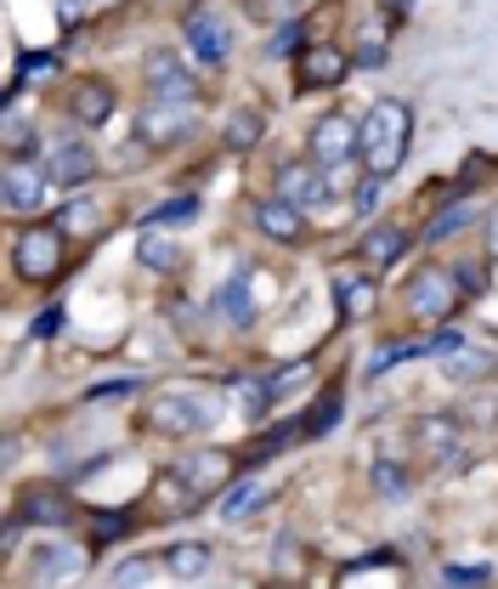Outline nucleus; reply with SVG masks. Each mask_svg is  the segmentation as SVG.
<instances>
[{
	"label": "nucleus",
	"mask_w": 498,
	"mask_h": 589,
	"mask_svg": "<svg viewBox=\"0 0 498 589\" xmlns=\"http://www.w3.org/2000/svg\"><path fill=\"white\" fill-rule=\"evenodd\" d=\"M193 136V103H154L136 120V142L142 147H176Z\"/></svg>",
	"instance_id": "11"
},
{
	"label": "nucleus",
	"mask_w": 498,
	"mask_h": 589,
	"mask_svg": "<svg viewBox=\"0 0 498 589\" xmlns=\"http://www.w3.org/2000/svg\"><path fill=\"white\" fill-rule=\"evenodd\" d=\"M0 136H7V154H23V147H29V125H23L18 108L7 114V131H0Z\"/></svg>",
	"instance_id": "34"
},
{
	"label": "nucleus",
	"mask_w": 498,
	"mask_h": 589,
	"mask_svg": "<svg viewBox=\"0 0 498 589\" xmlns=\"http://www.w3.org/2000/svg\"><path fill=\"white\" fill-rule=\"evenodd\" d=\"M96 533H103V538H120V533H125V516H103V521H96Z\"/></svg>",
	"instance_id": "38"
},
{
	"label": "nucleus",
	"mask_w": 498,
	"mask_h": 589,
	"mask_svg": "<svg viewBox=\"0 0 498 589\" xmlns=\"http://www.w3.org/2000/svg\"><path fill=\"white\" fill-rule=\"evenodd\" d=\"M227 471H232V459L227 454H216V448H198V454H181L176 459V494H181V505H193V499H205V494H221L227 487Z\"/></svg>",
	"instance_id": "7"
},
{
	"label": "nucleus",
	"mask_w": 498,
	"mask_h": 589,
	"mask_svg": "<svg viewBox=\"0 0 498 589\" xmlns=\"http://www.w3.org/2000/svg\"><path fill=\"white\" fill-rule=\"evenodd\" d=\"M256 499H267V482H238L232 494H221V516H227V521H238V516H243L249 505H256Z\"/></svg>",
	"instance_id": "27"
},
{
	"label": "nucleus",
	"mask_w": 498,
	"mask_h": 589,
	"mask_svg": "<svg viewBox=\"0 0 498 589\" xmlns=\"http://www.w3.org/2000/svg\"><path fill=\"white\" fill-rule=\"evenodd\" d=\"M58 227H63L69 238H91V232H103V205H96V199H69V205L58 210Z\"/></svg>",
	"instance_id": "19"
},
{
	"label": "nucleus",
	"mask_w": 498,
	"mask_h": 589,
	"mask_svg": "<svg viewBox=\"0 0 498 589\" xmlns=\"http://www.w3.org/2000/svg\"><path fill=\"white\" fill-rule=\"evenodd\" d=\"M492 369V352H470V347H459L454 358H447V374L454 380H476V374H487Z\"/></svg>",
	"instance_id": "28"
},
{
	"label": "nucleus",
	"mask_w": 498,
	"mask_h": 589,
	"mask_svg": "<svg viewBox=\"0 0 498 589\" xmlns=\"http://www.w3.org/2000/svg\"><path fill=\"white\" fill-rule=\"evenodd\" d=\"M261 131H267V120H261L256 108H232V114L221 120V142H227V147H238V154H243V147H256V142H261Z\"/></svg>",
	"instance_id": "20"
},
{
	"label": "nucleus",
	"mask_w": 498,
	"mask_h": 589,
	"mask_svg": "<svg viewBox=\"0 0 498 589\" xmlns=\"http://www.w3.org/2000/svg\"><path fill=\"white\" fill-rule=\"evenodd\" d=\"M142 80H147V91H154V103H198V74L187 69L181 52H170V45L147 52Z\"/></svg>",
	"instance_id": "4"
},
{
	"label": "nucleus",
	"mask_w": 498,
	"mask_h": 589,
	"mask_svg": "<svg viewBox=\"0 0 498 589\" xmlns=\"http://www.w3.org/2000/svg\"><path fill=\"white\" fill-rule=\"evenodd\" d=\"M278 193H283L289 205H301V210H323L329 193H334V182H329L323 165H283V170H278Z\"/></svg>",
	"instance_id": "12"
},
{
	"label": "nucleus",
	"mask_w": 498,
	"mask_h": 589,
	"mask_svg": "<svg viewBox=\"0 0 498 589\" xmlns=\"http://www.w3.org/2000/svg\"><path fill=\"white\" fill-rule=\"evenodd\" d=\"M147 414H154V425L170 431V436H193V431H210L221 420V403L205 397V391H193V385H176V391H159Z\"/></svg>",
	"instance_id": "3"
},
{
	"label": "nucleus",
	"mask_w": 498,
	"mask_h": 589,
	"mask_svg": "<svg viewBox=\"0 0 498 589\" xmlns=\"http://www.w3.org/2000/svg\"><path fill=\"white\" fill-rule=\"evenodd\" d=\"M487 250L498 256V216H492V227H487Z\"/></svg>",
	"instance_id": "40"
},
{
	"label": "nucleus",
	"mask_w": 498,
	"mask_h": 589,
	"mask_svg": "<svg viewBox=\"0 0 498 589\" xmlns=\"http://www.w3.org/2000/svg\"><path fill=\"white\" fill-rule=\"evenodd\" d=\"M52 69H58V58H29V63H23V80H40V74H52ZM23 80H18V85H23ZM18 85H12V96H18Z\"/></svg>",
	"instance_id": "37"
},
{
	"label": "nucleus",
	"mask_w": 498,
	"mask_h": 589,
	"mask_svg": "<svg viewBox=\"0 0 498 589\" xmlns=\"http://www.w3.org/2000/svg\"><path fill=\"white\" fill-rule=\"evenodd\" d=\"M165 567L181 578V583H198L210 572V545H170L165 550Z\"/></svg>",
	"instance_id": "21"
},
{
	"label": "nucleus",
	"mask_w": 498,
	"mask_h": 589,
	"mask_svg": "<svg viewBox=\"0 0 498 589\" xmlns=\"http://www.w3.org/2000/svg\"><path fill=\"white\" fill-rule=\"evenodd\" d=\"M261 7H267V12H283V18H289V12H301L307 0H261Z\"/></svg>",
	"instance_id": "39"
},
{
	"label": "nucleus",
	"mask_w": 498,
	"mask_h": 589,
	"mask_svg": "<svg viewBox=\"0 0 498 589\" xmlns=\"http://www.w3.org/2000/svg\"><path fill=\"white\" fill-rule=\"evenodd\" d=\"M181 34H187L198 63H227V52H232V29H227V12L221 7H193L187 23H181Z\"/></svg>",
	"instance_id": "8"
},
{
	"label": "nucleus",
	"mask_w": 498,
	"mask_h": 589,
	"mask_svg": "<svg viewBox=\"0 0 498 589\" xmlns=\"http://www.w3.org/2000/svg\"><path fill=\"white\" fill-rule=\"evenodd\" d=\"M408 250V232L403 227H374V232H363V244H357V256L374 267V272H385V267H396V256Z\"/></svg>",
	"instance_id": "17"
},
{
	"label": "nucleus",
	"mask_w": 498,
	"mask_h": 589,
	"mask_svg": "<svg viewBox=\"0 0 498 589\" xmlns=\"http://www.w3.org/2000/svg\"><path fill=\"white\" fill-rule=\"evenodd\" d=\"M256 227H261L272 244H301V238H307V210L289 205L283 193H272V199L256 205Z\"/></svg>",
	"instance_id": "14"
},
{
	"label": "nucleus",
	"mask_w": 498,
	"mask_h": 589,
	"mask_svg": "<svg viewBox=\"0 0 498 589\" xmlns=\"http://www.w3.org/2000/svg\"><path fill=\"white\" fill-rule=\"evenodd\" d=\"M465 347V334L459 329H442V334H430V340H419V358H436V363H447Z\"/></svg>",
	"instance_id": "30"
},
{
	"label": "nucleus",
	"mask_w": 498,
	"mask_h": 589,
	"mask_svg": "<svg viewBox=\"0 0 498 589\" xmlns=\"http://www.w3.org/2000/svg\"><path fill=\"white\" fill-rule=\"evenodd\" d=\"M447 583H492V567H447Z\"/></svg>",
	"instance_id": "35"
},
{
	"label": "nucleus",
	"mask_w": 498,
	"mask_h": 589,
	"mask_svg": "<svg viewBox=\"0 0 498 589\" xmlns=\"http://www.w3.org/2000/svg\"><path fill=\"white\" fill-rule=\"evenodd\" d=\"M301 80L307 85H340L345 80V52L340 45H307V58H301Z\"/></svg>",
	"instance_id": "18"
},
{
	"label": "nucleus",
	"mask_w": 498,
	"mask_h": 589,
	"mask_svg": "<svg viewBox=\"0 0 498 589\" xmlns=\"http://www.w3.org/2000/svg\"><path fill=\"white\" fill-rule=\"evenodd\" d=\"M272 294V278H256L249 267H238L221 289H216V312L232 323V329H249L256 323V312H261V301Z\"/></svg>",
	"instance_id": "5"
},
{
	"label": "nucleus",
	"mask_w": 498,
	"mask_h": 589,
	"mask_svg": "<svg viewBox=\"0 0 498 589\" xmlns=\"http://www.w3.org/2000/svg\"><path fill=\"white\" fill-rule=\"evenodd\" d=\"M193 221H198V199H193V193H181V199H165L159 210L142 216V227H193Z\"/></svg>",
	"instance_id": "24"
},
{
	"label": "nucleus",
	"mask_w": 498,
	"mask_h": 589,
	"mask_svg": "<svg viewBox=\"0 0 498 589\" xmlns=\"http://www.w3.org/2000/svg\"><path fill=\"white\" fill-rule=\"evenodd\" d=\"M136 261H142L147 272H176V267H181V244H176L165 227H142V238H136Z\"/></svg>",
	"instance_id": "16"
},
{
	"label": "nucleus",
	"mask_w": 498,
	"mask_h": 589,
	"mask_svg": "<svg viewBox=\"0 0 498 589\" xmlns=\"http://www.w3.org/2000/svg\"><path fill=\"white\" fill-rule=\"evenodd\" d=\"M374 494L380 499H408V471L396 465V459H380L374 465Z\"/></svg>",
	"instance_id": "26"
},
{
	"label": "nucleus",
	"mask_w": 498,
	"mask_h": 589,
	"mask_svg": "<svg viewBox=\"0 0 498 589\" xmlns=\"http://www.w3.org/2000/svg\"><path fill=\"white\" fill-rule=\"evenodd\" d=\"M85 572V550L74 545H58V538H45V545H34V578L40 583H69Z\"/></svg>",
	"instance_id": "15"
},
{
	"label": "nucleus",
	"mask_w": 498,
	"mask_h": 589,
	"mask_svg": "<svg viewBox=\"0 0 498 589\" xmlns=\"http://www.w3.org/2000/svg\"><path fill=\"white\" fill-rule=\"evenodd\" d=\"M136 391H142V374H131V380H103V385L85 391V403H125V397H136Z\"/></svg>",
	"instance_id": "29"
},
{
	"label": "nucleus",
	"mask_w": 498,
	"mask_h": 589,
	"mask_svg": "<svg viewBox=\"0 0 498 589\" xmlns=\"http://www.w3.org/2000/svg\"><path fill=\"white\" fill-rule=\"evenodd\" d=\"M63 238H69L63 227H29L18 238V272L29 283H52L63 272Z\"/></svg>",
	"instance_id": "6"
},
{
	"label": "nucleus",
	"mask_w": 498,
	"mask_h": 589,
	"mask_svg": "<svg viewBox=\"0 0 498 589\" xmlns=\"http://www.w3.org/2000/svg\"><path fill=\"white\" fill-rule=\"evenodd\" d=\"M23 516H29V521H52V527H58V521H69V499H63V494H40V487H34V494L23 499Z\"/></svg>",
	"instance_id": "25"
},
{
	"label": "nucleus",
	"mask_w": 498,
	"mask_h": 589,
	"mask_svg": "<svg viewBox=\"0 0 498 589\" xmlns=\"http://www.w3.org/2000/svg\"><path fill=\"white\" fill-rule=\"evenodd\" d=\"M454 301H459V283L447 278L442 267H419V272L408 278V312H414V318L436 323V318L454 312Z\"/></svg>",
	"instance_id": "10"
},
{
	"label": "nucleus",
	"mask_w": 498,
	"mask_h": 589,
	"mask_svg": "<svg viewBox=\"0 0 498 589\" xmlns=\"http://www.w3.org/2000/svg\"><path fill=\"white\" fill-rule=\"evenodd\" d=\"M74 114H80L85 125H103V120L114 114V91H108V85H96V80L80 85V91H74Z\"/></svg>",
	"instance_id": "23"
},
{
	"label": "nucleus",
	"mask_w": 498,
	"mask_h": 589,
	"mask_svg": "<svg viewBox=\"0 0 498 589\" xmlns=\"http://www.w3.org/2000/svg\"><path fill=\"white\" fill-rule=\"evenodd\" d=\"M294 45H301V23H283V29H278V40H272V58H289Z\"/></svg>",
	"instance_id": "36"
},
{
	"label": "nucleus",
	"mask_w": 498,
	"mask_h": 589,
	"mask_svg": "<svg viewBox=\"0 0 498 589\" xmlns=\"http://www.w3.org/2000/svg\"><path fill=\"white\" fill-rule=\"evenodd\" d=\"M312 159L329 170V182L345 176V170L363 159V120H352V114H323V120L312 125Z\"/></svg>",
	"instance_id": "2"
},
{
	"label": "nucleus",
	"mask_w": 498,
	"mask_h": 589,
	"mask_svg": "<svg viewBox=\"0 0 498 589\" xmlns=\"http://www.w3.org/2000/svg\"><path fill=\"white\" fill-rule=\"evenodd\" d=\"M58 182L45 176L40 165H23V159H12L7 165V176H0V199H7V210L12 216H34V210H45V193H52Z\"/></svg>",
	"instance_id": "9"
},
{
	"label": "nucleus",
	"mask_w": 498,
	"mask_h": 589,
	"mask_svg": "<svg viewBox=\"0 0 498 589\" xmlns=\"http://www.w3.org/2000/svg\"><path fill=\"white\" fill-rule=\"evenodd\" d=\"M334 289H340V312H345V318H352V312H369V294H374L369 283H352V278H340Z\"/></svg>",
	"instance_id": "32"
},
{
	"label": "nucleus",
	"mask_w": 498,
	"mask_h": 589,
	"mask_svg": "<svg viewBox=\"0 0 498 589\" xmlns=\"http://www.w3.org/2000/svg\"><path fill=\"white\" fill-rule=\"evenodd\" d=\"M45 176H52L58 187H85V182L96 176V147L80 142V136L58 142L52 154H45Z\"/></svg>",
	"instance_id": "13"
},
{
	"label": "nucleus",
	"mask_w": 498,
	"mask_h": 589,
	"mask_svg": "<svg viewBox=\"0 0 498 589\" xmlns=\"http://www.w3.org/2000/svg\"><path fill=\"white\" fill-rule=\"evenodd\" d=\"M385 12H408V0H385Z\"/></svg>",
	"instance_id": "41"
},
{
	"label": "nucleus",
	"mask_w": 498,
	"mask_h": 589,
	"mask_svg": "<svg viewBox=\"0 0 498 589\" xmlns=\"http://www.w3.org/2000/svg\"><path fill=\"white\" fill-rule=\"evenodd\" d=\"M154 578H159V567L142 561V556H131V561H120V567L108 572V583H154Z\"/></svg>",
	"instance_id": "31"
},
{
	"label": "nucleus",
	"mask_w": 498,
	"mask_h": 589,
	"mask_svg": "<svg viewBox=\"0 0 498 589\" xmlns=\"http://www.w3.org/2000/svg\"><path fill=\"white\" fill-rule=\"evenodd\" d=\"M470 221H476V210H470V205H459V210H454V216H436V221H430V238H436V244H442V238H447V232H465V227H470Z\"/></svg>",
	"instance_id": "33"
},
{
	"label": "nucleus",
	"mask_w": 498,
	"mask_h": 589,
	"mask_svg": "<svg viewBox=\"0 0 498 589\" xmlns=\"http://www.w3.org/2000/svg\"><path fill=\"white\" fill-rule=\"evenodd\" d=\"M419 436H425V448H430L436 465H447L459 454V425L454 420H419Z\"/></svg>",
	"instance_id": "22"
},
{
	"label": "nucleus",
	"mask_w": 498,
	"mask_h": 589,
	"mask_svg": "<svg viewBox=\"0 0 498 589\" xmlns=\"http://www.w3.org/2000/svg\"><path fill=\"white\" fill-rule=\"evenodd\" d=\"M408 136H414V114L396 96H380V103L363 114V176L391 182L408 159Z\"/></svg>",
	"instance_id": "1"
}]
</instances>
